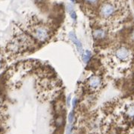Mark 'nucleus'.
<instances>
[{"label": "nucleus", "instance_id": "nucleus-1", "mask_svg": "<svg viewBox=\"0 0 134 134\" xmlns=\"http://www.w3.org/2000/svg\"><path fill=\"white\" fill-rule=\"evenodd\" d=\"M119 5L115 0H109L104 2L99 8L100 18L106 21L114 20L119 15Z\"/></svg>", "mask_w": 134, "mask_h": 134}, {"label": "nucleus", "instance_id": "nucleus-2", "mask_svg": "<svg viewBox=\"0 0 134 134\" xmlns=\"http://www.w3.org/2000/svg\"><path fill=\"white\" fill-rule=\"evenodd\" d=\"M32 35L36 40L40 42H46L50 36V31L48 27L44 24H37L32 27Z\"/></svg>", "mask_w": 134, "mask_h": 134}, {"label": "nucleus", "instance_id": "nucleus-3", "mask_svg": "<svg viewBox=\"0 0 134 134\" xmlns=\"http://www.w3.org/2000/svg\"><path fill=\"white\" fill-rule=\"evenodd\" d=\"M130 50L124 46H120L116 49L114 51V56L117 59L121 61H127L130 57Z\"/></svg>", "mask_w": 134, "mask_h": 134}, {"label": "nucleus", "instance_id": "nucleus-4", "mask_svg": "<svg viewBox=\"0 0 134 134\" xmlns=\"http://www.w3.org/2000/svg\"><path fill=\"white\" fill-rule=\"evenodd\" d=\"M87 86L90 90L92 91L97 90L102 86V78L96 75H93L90 77L87 80Z\"/></svg>", "mask_w": 134, "mask_h": 134}, {"label": "nucleus", "instance_id": "nucleus-5", "mask_svg": "<svg viewBox=\"0 0 134 134\" xmlns=\"http://www.w3.org/2000/svg\"><path fill=\"white\" fill-rule=\"evenodd\" d=\"M69 37H70V39H71V40L74 43V45L76 46V47H77V49L78 51H79L80 52H82V49H83V48H82V44H81V42L79 41V40L77 39V36H76L75 33H74V32H71V33H69Z\"/></svg>", "mask_w": 134, "mask_h": 134}, {"label": "nucleus", "instance_id": "nucleus-6", "mask_svg": "<svg viewBox=\"0 0 134 134\" xmlns=\"http://www.w3.org/2000/svg\"><path fill=\"white\" fill-rule=\"evenodd\" d=\"M105 36L106 32L101 28L96 29L93 31V36L96 39H103L105 37Z\"/></svg>", "mask_w": 134, "mask_h": 134}, {"label": "nucleus", "instance_id": "nucleus-7", "mask_svg": "<svg viewBox=\"0 0 134 134\" xmlns=\"http://www.w3.org/2000/svg\"><path fill=\"white\" fill-rule=\"evenodd\" d=\"M91 57V53L89 51H86L85 53L83 55V61H84L85 63H87L88 61L90 59Z\"/></svg>", "mask_w": 134, "mask_h": 134}, {"label": "nucleus", "instance_id": "nucleus-8", "mask_svg": "<svg viewBox=\"0 0 134 134\" xmlns=\"http://www.w3.org/2000/svg\"><path fill=\"white\" fill-rule=\"evenodd\" d=\"M70 7V10H69V12H70V14H71V18L73 19L74 21H75L77 19V14L75 13V12L74 11L73 8H72V6H69Z\"/></svg>", "mask_w": 134, "mask_h": 134}, {"label": "nucleus", "instance_id": "nucleus-9", "mask_svg": "<svg viewBox=\"0 0 134 134\" xmlns=\"http://www.w3.org/2000/svg\"><path fill=\"white\" fill-rule=\"evenodd\" d=\"M74 119V111H71V112L69 114V116H68V120H69V122H70V124H72V123H73Z\"/></svg>", "mask_w": 134, "mask_h": 134}, {"label": "nucleus", "instance_id": "nucleus-10", "mask_svg": "<svg viewBox=\"0 0 134 134\" xmlns=\"http://www.w3.org/2000/svg\"><path fill=\"white\" fill-rule=\"evenodd\" d=\"M127 113L130 116H134V106H131V107L128 109Z\"/></svg>", "mask_w": 134, "mask_h": 134}, {"label": "nucleus", "instance_id": "nucleus-11", "mask_svg": "<svg viewBox=\"0 0 134 134\" xmlns=\"http://www.w3.org/2000/svg\"><path fill=\"white\" fill-rule=\"evenodd\" d=\"M71 131H72V127L70 125V126L68 127V128H67L66 134H71Z\"/></svg>", "mask_w": 134, "mask_h": 134}, {"label": "nucleus", "instance_id": "nucleus-12", "mask_svg": "<svg viewBox=\"0 0 134 134\" xmlns=\"http://www.w3.org/2000/svg\"><path fill=\"white\" fill-rule=\"evenodd\" d=\"M77 99H73V100H72V106H73L74 108H75V106L77 105Z\"/></svg>", "mask_w": 134, "mask_h": 134}, {"label": "nucleus", "instance_id": "nucleus-13", "mask_svg": "<svg viewBox=\"0 0 134 134\" xmlns=\"http://www.w3.org/2000/svg\"><path fill=\"white\" fill-rule=\"evenodd\" d=\"M86 2H89V3H95L97 2V0H86Z\"/></svg>", "mask_w": 134, "mask_h": 134}, {"label": "nucleus", "instance_id": "nucleus-14", "mask_svg": "<svg viewBox=\"0 0 134 134\" xmlns=\"http://www.w3.org/2000/svg\"><path fill=\"white\" fill-rule=\"evenodd\" d=\"M2 61L0 60V70L2 69Z\"/></svg>", "mask_w": 134, "mask_h": 134}, {"label": "nucleus", "instance_id": "nucleus-15", "mask_svg": "<svg viewBox=\"0 0 134 134\" xmlns=\"http://www.w3.org/2000/svg\"><path fill=\"white\" fill-rule=\"evenodd\" d=\"M132 37H133V40H134V32L133 33V36H132Z\"/></svg>", "mask_w": 134, "mask_h": 134}, {"label": "nucleus", "instance_id": "nucleus-16", "mask_svg": "<svg viewBox=\"0 0 134 134\" xmlns=\"http://www.w3.org/2000/svg\"><path fill=\"white\" fill-rule=\"evenodd\" d=\"M71 2H75V0H71Z\"/></svg>", "mask_w": 134, "mask_h": 134}, {"label": "nucleus", "instance_id": "nucleus-17", "mask_svg": "<svg viewBox=\"0 0 134 134\" xmlns=\"http://www.w3.org/2000/svg\"><path fill=\"white\" fill-rule=\"evenodd\" d=\"M0 104H1V102H0Z\"/></svg>", "mask_w": 134, "mask_h": 134}]
</instances>
